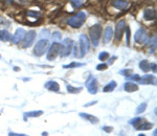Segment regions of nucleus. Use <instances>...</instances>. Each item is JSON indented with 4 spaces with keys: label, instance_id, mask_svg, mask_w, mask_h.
<instances>
[{
    "label": "nucleus",
    "instance_id": "1",
    "mask_svg": "<svg viewBox=\"0 0 157 136\" xmlns=\"http://www.w3.org/2000/svg\"><path fill=\"white\" fill-rule=\"evenodd\" d=\"M102 31H103V28L99 24L92 25L91 27L89 28V36H90L91 43L94 47H97V45H99V40H101V37H102Z\"/></svg>",
    "mask_w": 157,
    "mask_h": 136
},
{
    "label": "nucleus",
    "instance_id": "2",
    "mask_svg": "<svg viewBox=\"0 0 157 136\" xmlns=\"http://www.w3.org/2000/svg\"><path fill=\"white\" fill-rule=\"evenodd\" d=\"M85 21H86V14L84 12H78L76 15L72 16L68 19L67 23L73 28H78L85 23Z\"/></svg>",
    "mask_w": 157,
    "mask_h": 136
},
{
    "label": "nucleus",
    "instance_id": "3",
    "mask_svg": "<svg viewBox=\"0 0 157 136\" xmlns=\"http://www.w3.org/2000/svg\"><path fill=\"white\" fill-rule=\"evenodd\" d=\"M73 48V41L70 38H66L63 40V42L61 43V48H60V53L59 55L62 58L67 57L71 53V50Z\"/></svg>",
    "mask_w": 157,
    "mask_h": 136
},
{
    "label": "nucleus",
    "instance_id": "4",
    "mask_svg": "<svg viewBox=\"0 0 157 136\" xmlns=\"http://www.w3.org/2000/svg\"><path fill=\"white\" fill-rule=\"evenodd\" d=\"M49 46V42L47 39H41L36 43V46L34 48V53L37 57H41L44 55V52H46L47 48Z\"/></svg>",
    "mask_w": 157,
    "mask_h": 136
},
{
    "label": "nucleus",
    "instance_id": "5",
    "mask_svg": "<svg viewBox=\"0 0 157 136\" xmlns=\"http://www.w3.org/2000/svg\"><path fill=\"white\" fill-rule=\"evenodd\" d=\"M89 47H90V42H89L88 37L86 35H81L80 36V49H81L80 58H83L89 51Z\"/></svg>",
    "mask_w": 157,
    "mask_h": 136
},
{
    "label": "nucleus",
    "instance_id": "6",
    "mask_svg": "<svg viewBox=\"0 0 157 136\" xmlns=\"http://www.w3.org/2000/svg\"><path fill=\"white\" fill-rule=\"evenodd\" d=\"M60 48H61V43L58 42H53L50 46L49 50L47 51V60L48 61H53L56 58L60 53Z\"/></svg>",
    "mask_w": 157,
    "mask_h": 136
},
{
    "label": "nucleus",
    "instance_id": "7",
    "mask_svg": "<svg viewBox=\"0 0 157 136\" xmlns=\"http://www.w3.org/2000/svg\"><path fill=\"white\" fill-rule=\"evenodd\" d=\"M126 28V22L125 20H120L119 22H117L116 24V27H115V33L114 35V38H115V41L116 42H119L122 40V37H123L124 34V31Z\"/></svg>",
    "mask_w": 157,
    "mask_h": 136
},
{
    "label": "nucleus",
    "instance_id": "8",
    "mask_svg": "<svg viewBox=\"0 0 157 136\" xmlns=\"http://www.w3.org/2000/svg\"><path fill=\"white\" fill-rule=\"evenodd\" d=\"M87 90L90 94H95L97 92V81L94 76H90L86 81Z\"/></svg>",
    "mask_w": 157,
    "mask_h": 136
},
{
    "label": "nucleus",
    "instance_id": "9",
    "mask_svg": "<svg viewBox=\"0 0 157 136\" xmlns=\"http://www.w3.org/2000/svg\"><path fill=\"white\" fill-rule=\"evenodd\" d=\"M134 39H135V42L139 43V44H144V43H148V36L146 34V31L144 28L140 27L138 28V31H136L135 36H134Z\"/></svg>",
    "mask_w": 157,
    "mask_h": 136
},
{
    "label": "nucleus",
    "instance_id": "10",
    "mask_svg": "<svg viewBox=\"0 0 157 136\" xmlns=\"http://www.w3.org/2000/svg\"><path fill=\"white\" fill-rule=\"evenodd\" d=\"M25 34L26 31H24L23 28H18L17 31H16V33L14 34V36L12 37V42H13L14 44H18V43H20L21 41H23L24 37H25Z\"/></svg>",
    "mask_w": 157,
    "mask_h": 136
},
{
    "label": "nucleus",
    "instance_id": "11",
    "mask_svg": "<svg viewBox=\"0 0 157 136\" xmlns=\"http://www.w3.org/2000/svg\"><path fill=\"white\" fill-rule=\"evenodd\" d=\"M35 38H36V33L34 31H27L25 34V37H24V47H29L35 41Z\"/></svg>",
    "mask_w": 157,
    "mask_h": 136
},
{
    "label": "nucleus",
    "instance_id": "12",
    "mask_svg": "<svg viewBox=\"0 0 157 136\" xmlns=\"http://www.w3.org/2000/svg\"><path fill=\"white\" fill-rule=\"evenodd\" d=\"M138 83L139 84H144V85H151V84L155 85V84H156V78H155V76H153L147 74V76L140 78V80L138 81Z\"/></svg>",
    "mask_w": 157,
    "mask_h": 136
},
{
    "label": "nucleus",
    "instance_id": "13",
    "mask_svg": "<svg viewBox=\"0 0 157 136\" xmlns=\"http://www.w3.org/2000/svg\"><path fill=\"white\" fill-rule=\"evenodd\" d=\"M45 88L48 89L49 91H52V92H58L60 90V85L55 81H48L46 82V84L44 85Z\"/></svg>",
    "mask_w": 157,
    "mask_h": 136
},
{
    "label": "nucleus",
    "instance_id": "14",
    "mask_svg": "<svg viewBox=\"0 0 157 136\" xmlns=\"http://www.w3.org/2000/svg\"><path fill=\"white\" fill-rule=\"evenodd\" d=\"M113 37V29L111 26H107L106 28H105V31H104V42L107 44L111 41Z\"/></svg>",
    "mask_w": 157,
    "mask_h": 136
},
{
    "label": "nucleus",
    "instance_id": "15",
    "mask_svg": "<svg viewBox=\"0 0 157 136\" xmlns=\"http://www.w3.org/2000/svg\"><path fill=\"white\" fill-rule=\"evenodd\" d=\"M112 5L114 6L116 10H125L127 6H128V1L126 0H114L112 2Z\"/></svg>",
    "mask_w": 157,
    "mask_h": 136
},
{
    "label": "nucleus",
    "instance_id": "16",
    "mask_svg": "<svg viewBox=\"0 0 157 136\" xmlns=\"http://www.w3.org/2000/svg\"><path fill=\"white\" fill-rule=\"evenodd\" d=\"M124 89H125V91L131 93V92L137 91V90H138V86H137V84H135V83H132V82H127V83H125Z\"/></svg>",
    "mask_w": 157,
    "mask_h": 136
},
{
    "label": "nucleus",
    "instance_id": "17",
    "mask_svg": "<svg viewBox=\"0 0 157 136\" xmlns=\"http://www.w3.org/2000/svg\"><path fill=\"white\" fill-rule=\"evenodd\" d=\"M144 18L146 20H154L156 18V12L152 8H147L144 12Z\"/></svg>",
    "mask_w": 157,
    "mask_h": 136
},
{
    "label": "nucleus",
    "instance_id": "18",
    "mask_svg": "<svg viewBox=\"0 0 157 136\" xmlns=\"http://www.w3.org/2000/svg\"><path fill=\"white\" fill-rule=\"evenodd\" d=\"M80 116L83 117L84 119L89 120L91 124H97L99 121V118H97V116H94V115H91V114H88V113H80Z\"/></svg>",
    "mask_w": 157,
    "mask_h": 136
},
{
    "label": "nucleus",
    "instance_id": "19",
    "mask_svg": "<svg viewBox=\"0 0 157 136\" xmlns=\"http://www.w3.org/2000/svg\"><path fill=\"white\" fill-rule=\"evenodd\" d=\"M43 114V111L41 110H38V111H29V112H25L23 114L24 118H31V117H39Z\"/></svg>",
    "mask_w": 157,
    "mask_h": 136
},
{
    "label": "nucleus",
    "instance_id": "20",
    "mask_svg": "<svg viewBox=\"0 0 157 136\" xmlns=\"http://www.w3.org/2000/svg\"><path fill=\"white\" fill-rule=\"evenodd\" d=\"M10 39H12V36H10V34L8 31H5V29L0 31V41L8 42L10 41Z\"/></svg>",
    "mask_w": 157,
    "mask_h": 136
},
{
    "label": "nucleus",
    "instance_id": "21",
    "mask_svg": "<svg viewBox=\"0 0 157 136\" xmlns=\"http://www.w3.org/2000/svg\"><path fill=\"white\" fill-rule=\"evenodd\" d=\"M139 68H140L144 72H148V71L151 69V64L149 63V61L144 60V61H141V62L139 63Z\"/></svg>",
    "mask_w": 157,
    "mask_h": 136
},
{
    "label": "nucleus",
    "instance_id": "22",
    "mask_svg": "<svg viewBox=\"0 0 157 136\" xmlns=\"http://www.w3.org/2000/svg\"><path fill=\"white\" fill-rule=\"evenodd\" d=\"M153 128V124L152 123H144V124H139L138 126H136L135 129L136 130L142 131V130H150V129Z\"/></svg>",
    "mask_w": 157,
    "mask_h": 136
},
{
    "label": "nucleus",
    "instance_id": "23",
    "mask_svg": "<svg viewBox=\"0 0 157 136\" xmlns=\"http://www.w3.org/2000/svg\"><path fill=\"white\" fill-rule=\"evenodd\" d=\"M115 87H116V82L112 81V82H110V83H108L107 85L103 88V91L104 92H111V91L114 90Z\"/></svg>",
    "mask_w": 157,
    "mask_h": 136
},
{
    "label": "nucleus",
    "instance_id": "24",
    "mask_svg": "<svg viewBox=\"0 0 157 136\" xmlns=\"http://www.w3.org/2000/svg\"><path fill=\"white\" fill-rule=\"evenodd\" d=\"M66 88H67V90H68V92L69 93H72V94H76V93H78V92H81L82 91V88L81 87H73V86H71V85H67L66 86Z\"/></svg>",
    "mask_w": 157,
    "mask_h": 136
},
{
    "label": "nucleus",
    "instance_id": "25",
    "mask_svg": "<svg viewBox=\"0 0 157 136\" xmlns=\"http://www.w3.org/2000/svg\"><path fill=\"white\" fill-rule=\"evenodd\" d=\"M82 66H85L84 63H78V62H72L68 65H63V68L68 69V68H76V67H82Z\"/></svg>",
    "mask_w": 157,
    "mask_h": 136
},
{
    "label": "nucleus",
    "instance_id": "26",
    "mask_svg": "<svg viewBox=\"0 0 157 136\" xmlns=\"http://www.w3.org/2000/svg\"><path fill=\"white\" fill-rule=\"evenodd\" d=\"M84 0H71L70 3L71 5L73 6V8H80L82 6V5L84 4Z\"/></svg>",
    "mask_w": 157,
    "mask_h": 136
},
{
    "label": "nucleus",
    "instance_id": "27",
    "mask_svg": "<svg viewBox=\"0 0 157 136\" xmlns=\"http://www.w3.org/2000/svg\"><path fill=\"white\" fill-rule=\"evenodd\" d=\"M141 121H142V117H135L133 118V119L129 120V124H130V125H133L134 128H135L136 126H138Z\"/></svg>",
    "mask_w": 157,
    "mask_h": 136
},
{
    "label": "nucleus",
    "instance_id": "28",
    "mask_svg": "<svg viewBox=\"0 0 157 136\" xmlns=\"http://www.w3.org/2000/svg\"><path fill=\"white\" fill-rule=\"evenodd\" d=\"M147 108V103H142L136 108V114H141L142 112H144V110Z\"/></svg>",
    "mask_w": 157,
    "mask_h": 136
},
{
    "label": "nucleus",
    "instance_id": "29",
    "mask_svg": "<svg viewBox=\"0 0 157 136\" xmlns=\"http://www.w3.org/2000/svg\"><path fill=\"white\" fill-rule=\"evenodd\" d=\"M109 57H110V55L108 53L107 51H103L99 55V60H101L103 62V61L108 60V59H109Z\"/></svg>",
    "mask_w": 157,
    "mask_h": 136
},
{
    "label": "nucleus",
    "instance_id": "30",
    "mask_svg": "<svg viewBox=\"0 0 157 136\" xmlns=\"http://www.w3.org/2000/svg\"><path fill=\"white\" fill-rule=\"evenodd\" d=\"M127 80H130V81H135L138 83V81L140 80V76L138 74H132V76H127Z\"/></svg>",
    "mask_w": 157,
    "mask_h": 136
},
{
    "label": "nucleus",
    "instance_id": "31",
    "mask_svg": "<svg viewBox=\"0 0 157 136\" xmlns=\"http://www.w3.org/2000/svg\"><path fill=\"white\" fill-rule=\"evenodd\" d=\"M52 38H53L55 42H58V41H61V39H62V36H61V34L59 33V31H55V33L52 34Z\"/></svg>",
    "mask_w": 157,
    "mask_h": 136
},
{
    "label": "nucleus",
    "instance_id": "32",
    "mask_svg": "<svg viewBox=\"0 0 157 136\" xmlns=\"http://www.w3.org/2000/svg\"><path fill=\"white\" fill-rule=\"evenodd\" d=\"M108 68V65L107 64H105V63H103V64H99V65L97 66V69L99 71H102V70H106Z\"/></svg>",
    "mask_w": 157,
    "mask_h": 136
},
{
    "label": "nucleus",
    "instance_id": "33",
    "mask_svg": "<svg viewBox=\"0 0 157 136\" xmlns=\"http://www.w3.org/2000/svg\"><path fill=\"white\" fill-rule=\"evenodd\" d=\"M120 74H123V76H125L126 78L129 76H131V73H132V71L131 70H128V69H124V70H120L119 71Z\"/></svg>",
    "mask_w": 157,
    "mask_h": 136
},
{
    "label": "nucleus",
    "instance_id": "34",
    "mask_svg": "<svg viewBox=\"0 0 157 136\" xmlns=\"http://www.w3.org/2000/svg\"><path fill=\"white\" fill-rule=\"evenodd\" d=\"M126 31H127V45H130V27L127 26L126 27Z\"/></svg>",
    "mask_w": 157,
    "mask_h": 136
},
{
    "label": "nucleus",
    "instance_id": "35",
    "mask_svg": "<svg viewBox=\"0 0 157 136\" xmlns=\"http://www.w3.org/2000/svg\"><path fill=\"white\" fill-rule=\"evenodd\" d=\"M103 130H104L105 132H107V133H110V132L113 130V128L112 127H109V126H105V127H103Z\"/></svg>",
    "mask_w": 157,
    "mask_h": 136
},
{
    "label": "nucleus",
    "instance_id": "36",
    "mask_svg": "<svg viewBox=\"0 0 157 136\" xmlns=\"http://www.w3.org/2000/svg\"><path fill=\"white\" fill-rule=\"evenodd\" d=\"M8 136H28L26 134H21V133H14V132H10Z\"/></svg>",
    "mask_w": 157,
    "mask_h": 136
},
{
    "label": "nucleus",
    "instance_id": "37",
    "mask_svg": "<svg viewBox=\"0 0 157 136\" xmlns=\"http://www.w3.org/2000/svg\"><path fill=\"white\" fill-rule=\"evenodd\" d=\"M73 47H74V52H73V55H74V57H78V45L73 44Z\"/></svg>",
    "mask_w": 157,
    "mask_h": 136
},
{
    "label": "nucleus",
    "instance_id": "38",
    "mask_svg": "<svg viewBox=\"0 0 157 136\" xmlns=\"http://www.w3.org/2000/svg\"><path fill=\"white\" fill-rule=\"evenodd\" d=\"M42 36H44L45 35V37H48L50 35V33H49V31H47V29H45V31H42Z\"/></svg>",
    "mask_w": 157,
    "mask_h": 136
},
{
    "label": "nucleus",
    "instance_id": "39",
    "mask_svg": "<svg viewBox=\"0 0 157 136\" xmlns=\"http://www.w3.org/2000/svg\"><path fill=\"white\" fill-rule=\"evenodd\" d=\"M97 104V101H92L91 103H88V104H85L84 105V107H89V106H91V105Z\"/></svg>",
    "mask_w": 157,
    "mask_h": 136
},
{
    "label": "nucleus",
    "instance_id": "40",
    "mask_svg": "<svg viewBox=\"0 0 157 136\" xmlns=\"http://www.w3.org/2000/svg\"><path fill=\"white\" fill-rule=\"evenodd\" d=\"M151 69L154 71V73H156V64H151Z\"/></svg>",
    "mask_w": 157,
    "mask_h": 136
},
{
    "label": "nucleus",
    "instance_id": "41",
    "mask_svg": "<svg viewBox=\"0 0 157 136\" xmlns=\"http://www.w3.org/2000/svg\"><path fill=\"white\" fill-rule=\"evenodd\" d=\"M47 134H48L47 132H43V133H42V135H43V136H47Z\"/></svg>",
    "mask_w": 157,
    "mask_h": 136
},
{
    "label": "nucleus",
    "instance_id": "42",
    "mask_svg": "<svg viewBox=\"0 0 157 136\" xmlns=\"http://www.w3.org/2000/svg\"><path fill=\"white\" fill-rule=\"evenodd\" d=\"M156 133H157V130H155L154 131V135H153V136H156Z\"/></svg>",
    "mask_w": 157,
    "mask_h": 136
},
{
    "label": "nucleus",
    "instance_id": "43",
    "mask_svg": "<svg viewBox=\"0 0 157 136\" xmlns=\"http://www.w3.org/2000/svg\"><path fill=\"white\" fill-rule=\"evenodd\" d=\"M5 1H8V2H12V1H13V0H5Z\"/></svg>",
    "mask_w": 157,
    "mask_h": 136
},
{
    "label": "nucleus",
    "instance_id": "44",
    "mask_svg": "<svg viewBox=\"0 0 157 136\" xmlns=\"http://www.w3.org/2000/svg\"><path fill=\"white\" fill-rule=\"evenodd\" d=\"M138 136H146V135H144V134H139Z\"/></svg>",
    "mask_w": 157,
    "mask_h": 136
},
{
    "label": "nucleus",
    "instance_id": "45",
    "mask_svg": "<svg viewBox=\"0 0 157 136\" xmlns=\"http://www.w3.org/2000/svg\"><path fill=\"white\" fill-rule=\"evenodd\" d=\"M0 59H1V56H0Z\"/></svg>",
    "mask_w": 157,
    "mask_h": 136
}]
</instances>
